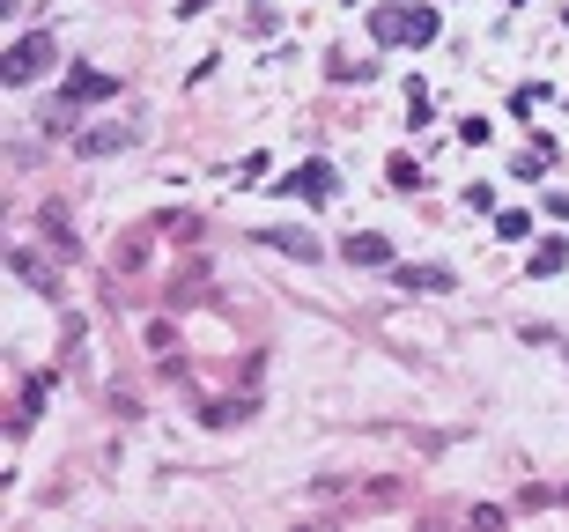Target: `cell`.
Masks as SVG:
<instances>
[{
  "label": "cell",
  "instance_id": "obj_5",
  "mask_svg": "<svg viewBox=\"0 0 569 532\" xmlns=\"http://www.w3.org/2000/svg\"><path fill=\"white\" fill-rule=\"evenodd\" d=\"M400 289H414V296H422V289H429V296H444V289H451V274H444V266H400Z\"/></svg>",
  "mask_w": 569,
  "mask_h": 532
},
{
  "label": "cell",
  "instance_id": "obj_12",
  "mask_svg": "<svg viewBox=\"0 0 569 532\" xmlns=\"http://www.w3.org/2000/svg\"><path fill=\"white\" fill-rule=\"evenodd\" d=\"M392 185H400V193H414V185H422V170H414V156H392V170H385Z\"/></svg>",
  "mask_w": 569,
  "mask_h": 532
},
{
  "label": "cell",
  "instance_id": "obj_7",
  "mask_svg": "<svg viewBox=\"0 0 569 532\" xmlns=\"http://www.w3.org/2000/svg\"><path fill=\"white\" fill-rule=\"evenodd\" d=\"M259 244H274V252H296V259H318V237H303V230H259Z\"/></svg>",
  "mask_w": 569,
  "mask_h": 532
},
{
  "label": "cell",
  "instance_id": "obj_4",
  "mask_svg": "<svg viewBox=\"0 0 569 532\" xmlns=\"http://www.w3.org/2000/svg\"><path fill=\"white\" fill-rule=\"evenodd\" d=\"M340 259H348V266H392V237H377V230H355L348 244H340Z\"/></svg>",
  "mask_w": 569,
  "mask_h": 532
},
{
  "label": "cell",
  "instance_id": "obj_10",
  "mask_svg": "<svg viewBox=\"0 0 569 532\" xmlns=\"http://www.w3.org/2000/svg\"><path fill=\"white\" fill-rule=\"evenodd\" d=\"M562 259H569V244H562V237H547L540 252H533V274H562Z\"/></svg>",
  "mask_w": 569,
  "mask_h": 532
},
{
  "label": "cell",
  "instance_id": "obj_13",
  "mask_svg": "<svg viewBox=\"0 0 569 532\" xmlns=\"http://www.w3.org/2000/svg\"><path fill=\"white\" fill-rule=\"evenodd\" d=\"M37 407H45V377H30V385H23V422H37Z\"/></svg>",
  "mask_w": 569,
  "mask_h": 532
},
{
  "label": "cell",
  "instance_id": "obj_6",
  "mask_svg": "<svg viewBox=\"0 0 569 532\" xmlns=\"http://www.w3.org/2000/svg\"><path fill=\"white\" fill-rule=\"evenodd\" d=\"M400 37L407 45H436V8H400Z\"/></svg>",
  "mask_w": 569,
  "mask_h": 532
},
{
  "label": "cell",
  "instance_id": "obj_2",
  "mask_svg": "<svg viewBox=\"0 0 569 532\" xmlns=\"http://www.w3.org/2000/svg\"><path fill=\"white\" fill-rule=\"evenodd\" d=\"M45 67H52V37H45V30H23V37L8 45V60H0V74H8L15 89H23V82H37Z\"/></svg>",
  "mask_w": 569,
  "mask_h": 532
},
{
  "label": "cell",
  "instance_id": "obj_14",
  "mask_svg": "<svg viewBox=\"0 0 569 532\" xmlns=\"http://www.w3.org/2000/svg\"><path fill=\"white\" fill-rule=\"evenodd\" d=\"M178 8H185V15H200V8H215V0H178Z\"/></svg>",
  "mask_w": 569,
  "mask_h": 532
},
{
  "label": "cell",
  "instance_id": "obj_1",
  "mask_svg": "<svg viewBox=\"0 0 569 532\" xmlns=\"http://www.w3.org/2000/svg\"><path fill=\"white\" fill-rule=\"evenodd\" d=\"M104 97H119V74H104V67H67V97L52 104V126H74V119H82V104H104Z\"/></svg>",
  "mask_w": 569,
  "mask_h": 532
},
{
  "label": "cell",
  "instance_id": "obj_8",
  "mask_svg": "<svg viewBox=\"0 0 569 532\" xmlns=\"http://www.w3.org/2000/svg\"><path fill=\"white\" fill-rule=\"evenodd\" d=\"M74 148H82V156H111V148H126V126H89Z\"/></svg>",
  "mask_w": 569,
  "mask_h": 532
},
{
  "label": "cell",
  "instance_id": "obj_9",
  "mask_svg": "<svg viewBox=\"0 0 569 532\" xmlns=\"http://www.w3.org/2000/svg\"><path fill=\"white\" fill-rule=\"evenodd\" d=\"M8 266L30 281V289H52V274H45V259H37V252H8Z\"/></svg>",
  "mask_w": 569,
  "mask_h": 532
},
{
  "label": "cell",
  "instance_id": "obj_11",
  "mask_svg": "<svg viewBox=\"0 0 569 532\" xmlns=\"http://www.w3.org/2000/svg\"><path fill=\"white\" fill-rule=\"evenodd\" d=\"M370 37H377V45H392V37H400V8H377L370 15Z\"/></svg>",
  "mask_w": 569,
  "mask_h": 532
},
{
  "label": "cell",
  "instance_id": "obj_3",
  "mask_svg": "<svg viewBox=\"0 0 569 532\" xmlns=\"http://www.w3.org/2000/svg\"><path fill=\"white\" fill-rule=\"evenodd\" d=\"M274 185H281L289 200H311V207H318V200H333V163H326V156H311V163H296L289 178H274Z\"/></svg>",
  "mask_w": 569,
  "mask_h": 532
}]
</instances>
